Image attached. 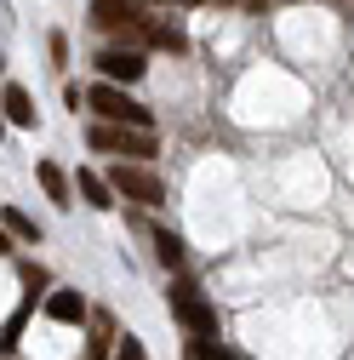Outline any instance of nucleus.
<instances>
[{"label":"nucleus","mask_w":354,"mask_h":360,"mask_svg":"<svg viewBox=\"0 0 354 360\" xmlns=\"http://www.w3.org/2000/svg\"><path fill=\"white\" fill-rule=\"evenodd\" d=\"M171 314H177V326H183L189 338H217V309L200 297L195 281H171Z\"/></svg>","instance_id":"obj_1"},{"label":"nucleus","mask_w":354,"mask_h":360,"mask_svg":"<svg viewBox=\"0 0 354 360\" xmlns=\"http://www.w3.org/2000/svg\"><path fill=\"white\" fill-rule=\"evenodd\" d=\"M92 149H103V155H131V160H149L155 155V131L149 126H120V120H103V126H92Z\"/></svg>","instance_id":"obj_2"},{"label":"nucleus","mask_w":354,"mask_h":360,"mask_svg":"<svg viewBox=\"0 0 354 360\" xmlns=\"http://www.w3.org/2000/svg\"><path fill=\"white\" fill-rule=\"evenodd\" d=\"M86 103H92V115H103V120H120V126H149L155 115L126 92V86H114V80H103V86H92L86 92Z\"/></svg>","instance_id":"obj_3"},{"label":"nucleus","mask_w":354,"mask_h":360,"mask_svg":"<svg viewBox=\"0 0 354 360\" xmlns=\"http://www.w3.org/2000/svg\"><path fill=\"white\" fill-rule=\"evenodd\" d=\"M109 184H114L120 200H138V206H160V200H166V184H160L149 166H138V160H120V166L109 172Z\"/></svg>","instance_id":"obj_4"},{"label":"nucleus","mask_w":354,"mask_h":360,"mask_svg":"<svg viewBox=\"0 0 354 360\" xmlns=\"http://www.w3.org/2000/svg\"><path fill=\"white\" fill-rule=\"evenodd\" d=\"M92 23L103 34H149L143 0H92Z\"/></svg>","instance_id":"obj_5"},{"label":"nucleus","mask_w":354,"mask_h":360,"mask_svg":"<svg viewBox=\"0 0 354 360\" xmlns=\"http://www.w3.org/2000/svg\"><path fill=\"white\" fill-rule=\"evenodd\" d=\"M98 69H103V80H114V86H131V80H143L149 58H143L138 46H103V52H98Z\"/></svg>","instance_id":"obj_6"},{"label":"nucleus","mask_w":354,"mask_h":360,"mask_svg":"<svg viewBox=\"0 0 354 360\" xmlns=\"http://www.w3.org/2000/svg\"><path fill=\"white\" fill-rule=\"evenodd\" d=\"M74 195H80L86 206H98V212H114V184L98 177V172H74Z\"/></svg>","instance_id":"obj_7"},{"label":"nucleus","mask_w":354,"mask_h":360,"mask_svg":"<svg viewBox=\"0 0 354 360\" xmlns=\"http://www.w3.org/2000/svg\"><path fill=\"white\" fill-rule=\"evenodd\" d=\"M86 321H92V343H86V360H109V343L120 338V332H114V314H109V309H92Z\"/></svg>","instance_id":"obj_8"},{"label":"nucleus","mask_w":354,"mask_h":360,"mask_svg":"<svg viewBox=\"0 0 354 360\" xmlns=\"http://www.w3.org/2000/svg\"><path fill=\"white\" fill-rule=\"evenodd\" d=\"M0 109H6L12 126H34V98L23 92V86H6V92H0Z\"/></svg>","instance_id":"obj_9"},{"label":"nucleus","mask_w":354,"mask_h":360,"mask_svg":"<svg viewBox=\"0 0 354 360\" xmlns=\"http://www.w3.org/2000/svg\"><path fill=\"white\" fill-rule=\"evenodd\" d=\"M46 314L63 321V326H74V321H86V297H80V292H52V297H46Z\"/></svg>","instance_id":"obj_10"},{"label":"nucleus","mask_w":354,"mask_h":360,"mask_svg":"<svg viewBox=\"0 0 354 360\" xmlns=\"http://www.w3.org/2000/svg\"><path fill=\"white\" fill-rule=\"evenodd\" d=\"M34 177H40V189H46V200H58V206H74V200H69V177H63L52 160H40V166H34Z\"/></svg>","instance_id":"obj_11"},{"label":"nucleus","mask_w":354,"mask_h":360,"mask_svg":"<svg viewBox=\"0 0 354 360\" xmlns=\"http://www.w3.org/2000/svg\"><path fill=\"white\" fill-rule=\"evenodd\" d=\"M149 40H155L160 52H189V34L177 29V23H155V18H149Z\"/></svg>","instance_id":"obj_12"},{"label":"nucleus","mask_w":354,"mask_h":360,"mask_svg":"<svg viewBox=\"0 0 354 360\" xmlns=\"http://www.w3.org/2000/svg\"><path fill=\"white\" fill-rule=\"evenodd\" d=\"M0 223H6V229H12V240H40V223L29 217V212H18V206H6V212H0Z\"/></svg>","instance_id":"obj_13"},{"label":"nucleus","mask_w":354,"mask_h":360,"mask_svg":"<svg viewBox=\"0 0 354 360\" xmlns=\"http://www.w3.org/2000/svg\"><path fill=\"white\" fill-rule=\"evenodd\" d=\"M29 309H34V292L23 297V309H18V314H12V321H6V332H0V349H6V354H12L18 343H23V326H29Z\"/></svg>","instance_id":"obj_14"},{"label":"nucleus","mask_w":354,"mask_h":360,"mask_svg":"<svg viewBox=\"0 0 354 360\" xmlns=\"http://www.w3.org/2000/svg\"><path fill=\"white\" fill-rule=\"evenodd\" d=\"M155 257H160L166 269H177V263H183V235H171V229H155Z\"/></svg>","instance_id":"obj_15"},{"label":"nucleus","mask_w":354,"mask_h":360,"mask_svg":"<svg viewBox=\"0 0 354 360\" xmlns=\"http://www.w3.org/2000/svg\"><path fill=\"white\" fill-rule=\"evenodd\" d=\"M183 360H235V354L217 343V338H189L183 343Z\"/></svg>","instance_id":"obj_16"},{"label":"nucleus","mask_w":354,"mask_h":360,"mask_svg":"<svg viewBox=\"0 0 354 360\" xmlns=\"http://www.w3.org/2000/svg\"><path fill=\"white\" fill-rule=\"evenodd\" d=\"M114 360H149V354H143V338H131V332H126L120 349H114Z\"/></svg>","instance_id":"obj_17"},{"label":"nucleus","mask_w":354,"mask_h":360,"mask_svg":"<svg viewBox=\"0 0 354 360\" xmlns=\"http://www.w3.org/2000/svg\"><path fill=\"white\" fill-rule=\"evenodd\" d=\"M23 286L40 292V286H46V269H40V263H23Z\"/></svg>","instance_id":"obj_18"},{"label":"nucleus","mask_w":354,"mask_h":360,"mask_svg":"<svg viewBox=\"0 0 354 360\" xmlns=\"http://www.w3.org/2000/svg\"><path fill=\"white\" fill-rule=\"evenodd\" d=\"M12 252V229H6V223H0V257H6Z\"/></svg>","instance_id":"obj_19"},{"label":"nucleus","mask_w":354,"mask_h":360,"mask_svg":"<svg viewBox=\"0 0 354 360\" xmlns=\"http://www.w3.org/2000/svg\"><path fill=\"white\" fill-rule=\"evenodd\" d=\"M0 131H6V115H0Z\"/></svg>","instance_id":"obj_20"},{"label":"nucleus","mask_w":354,"mask_h":360,"mask_svg":"<svg viewBox=\"0 0 354 360\" xmlns=\"http://www.w3.org/2000/svg\"><path fill=\"white\" fill-rule=\"evenodd\" d=\"M183 6H200V0H183Z\"/></svg>","instance_id":"obj_21"},{"label":"nucleus","mask_w":354,"mask_h":360,"mask_svg":"<svg viewBox=\"0 0 354 360\" xmlns=\"http://www.w3.org/2000/svg\"><path fill=\"white\" fill-rule=\"evenodd\" d=\"M0 69H6V58H0Z\"/></svg>","instance_id":"obj_22"}]
</instances>
